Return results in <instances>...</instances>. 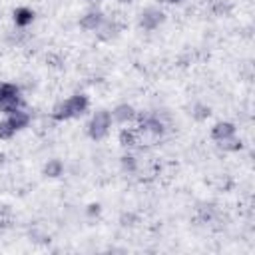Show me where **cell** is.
I'll return each mask as SVG.
<instances>
[{
	"mask_svg": "<svg viewBox=\"0 0 255 255\" xmlns=\"http://www.w3.org/2000/svg\"><path fill=\"white\" fill-rule=\"evenodd\" d=\"M137 116L135 108L131 104H118L112 112V120H116L118 124H128V122H133Z\"/></svg>",
	"mask_w": 255,
	"mask_h": 255,
	"instance_id": "52a82bcc",
	"label": "cell"
},
{
	"mask_svg": "<svg viewBox=\"0 0 255 255\" xmlns=\"http://www.w3.org/2000/svg\"><path fill=\"white\" fill-rule=\"evenodd\" d=\"M6 120L14 126V129H16V131H20V129L28 128V124H30V114H28L26 110L18 108V110H14V112L6 114Z\"/></svg>",
	"mask_w": 255,
	"mask_h": 255,
	"instance_id": "ba28073f",
	"label": "cell"
},
{
	"mask_svg": "<svg viewBox=\"0 0 255 255\" xmlns=\"http://www.w3.org/2000/svg\"><path fill=\"white\" fill-rule=\"evenodd\" d=\"M163 2H167V4H183L185 0H163Z\"/></svg>",
	"mask_w": 255,
	"mask_h": 255,
	"instance_id": "ffe728a7",
	"label": "cell"
},
{
	"mask_svg": "<svg viewBox=\"0 0 255 255\" xmlns=\"http://www.w3.org/2000/svg\"><path fill=\"white\" fill-rule=\"evenodd\" d=\"M12 94H20V88L16 84H10V82H0V102Z\"/></svg>",
	"mask_w": 255,
	"mask_h": 255,
	"instance_id": "9a60e30c",
	"label": "cell"
},
{
	"mask_svg": "<svg viewBox=\"0 0 255 255\" xmlns=\"http://www.w3.org/2000/svg\"><path fill=\"white\" fill-rule=\"evenodd\" d=\"M4 157H6V155H4V153H0V165L4 163Z\"/></svg>",
	"mask_w": 255,
	"mask_h": 255,
	"instance_id": "44dd1931",
	"label": "cell"
},
{
	"mask_svg": "<svg viewBox=\"0 0 255 255\" xmlns=\"http://www.w3.org/2000/svg\"><path fill=\"white\" fill-rule=\"evenodd\" d=\"M135 118H137L139 129L147 131L151 135H163L165 129H167V124L159 118V114H141V116H135Z\"/></svg>",
	"mask_w": 255,
	"mask_h": 255,
	"instance_id": "277c9868",
	"label": "cell"
},
{
	"mask_svg": "<svg viewBox=\"0 0 255 255\" xmlns=\"http://www.w3.org/2000/svg\"><path fill=\"white\" fill-rule=\"evenodd\" d=\"M120 143L124 145V147H133L135 143H137V131L135 129H131V128H124L122 131H120Z\"/></svg>",
	"mask_w": 255,
	"mask_h": 255,
	"instance_id": "7c38bea8",
	"label": "cell"
},
{
	"mask_svg": "<svg viewBox=\"0 0 255 255\" xmlns=\"http://www.w3.org/2000/svg\"><path fill=\"white\" fill-rule=\"evenodd\" d=\"M191 116H193L197 122H203V120H207V118L211 116V108L205 106V104H195V106L191 108Z\"/></svg>",
	"mask_w": 255,
	"mask_h": 255,
	"instance_id": "4fadbf2b",
	"label": "cell"
},
{
	"mask_svg": "<svg viewBox=\"0 0 255 255\" xmlns=\"http://www.w3.org/2000/svg\"><path fill=\"white\" fill-rule=\"evenodd\" d=\"M14 133H16L14 126H12L6 118H4V120H0V139H10Z\"/></svg>",
	"mask_w": 255,
	"mask_h": 255,
	"instance_id": "2e32d148",
	"label": "cell"
},
{
	"mask_svg": "<svg viewBox=\"0 0 255 255\" xmlns=\"http://www.w3.org/2000/svg\"><path fill=\"white\" fill-rule=\"evenodd\" d=\"M163 20H165L163 10H159L157 6H147V8H143V10L139 12L137 24H139V28H141V30L151 32V30L159 28V26L163 24Z\"/></svg>",
	"mask_w": 255,
	"mask_h": 255,
	"instance_id": "3957f363",
	"label": "cell"
},
{
	"mask_svg": "<svg viewBox=\"0 0 255 255\" xmlns=\"http://www.w3.org/2000/svg\"><path fill=\"white\" fill-rule=\"evenodd\" d=\"M64 173V163H62V159H48L46 161V165H44V175L46 177H52V179H56V177H60Z\"/></svg>",
	"mask_w": 255,
	"mask_h": 255,
	"instance_id": "30bf717a",
	"label": "cell"
},
{
	"mask_svg": "<svg viewBox=\"0 0 255 255\" xmlns=\"http://www.w3.org/2000/svg\"><path fill=\"white\" fill-rule=\"evenodd\" d=\"M235 133H237V128H235L233 122H217V124L211 128V137H213L217 143H221V141L233 137Z\"/></svg>",
	"mask_w": 255,
	"mask_h": 255,
	"instance_id": "8992f818",
	"label": "cell"
},
{
	"mask_svg": "<svg viewBox=\"0 0 255 255\" xmlns=\"http://www.w3.org/2000/svg\"><path fill=\"white\" fill-rule=\"evenodd\" d=\"M88 108H90V100L86 94H72L70 98H66L54 106L52 118L56 122H66V120L84 116L88 112Z\"/></svg>",
	"mask_w": 255,
	"mask_h": 255,
	"instance_id": "6da1fadb",
	"label": "cell"
},
{
	"mask_svg": "<svg viewBox=\"0 0 255 255\" xmlns=\"http://www.w3.org/2000/svg\"><path fill=\"white\" fill-rule=\"evenodd\" d=\"M22 104H24L22 96H20V94H12V96H8L6 100H2V102H0V112L10 114V112H14V110L22 108Z\"/></svg>",
	"mask_w": 255,
	"mask_h": 255,
	"instance_id": "8fae6325",
	"label": "cell"
},
{
	"mask_svg": "<svg viewBox=\"0 0 255 255\" xmlns=\"http://www.w3.org/2000/svg\"><path fill=\"white\" fill-rule=\"evenodd\" d=\"M12 18H14V24L18 28H26V26H30L34 22V10L28 8V6H20V8L14 10V16Z\"/></svg>",
	"mask_w": 255,
	"mask_h": 255,
	"instance_id": "9c48e42d",
	"label": "cell"
},
{
	"mask_svg": "<svg viewBox=\"0 0 255 255\" xmlns=\"http://www.w3.org/2000/svg\"><path fill=\"white\" fill-rule=\"evenodd\" d=\"M219 145H221L223 149H227V151H239V149L243 147L241 139H237L235 135H233V137H229V139H225V141H221Z\"/></svg>",
	"mask_w": 255,
	"mask_h": 255,
	"instance_id": "e0dca14e",
	"label": "cell"
},
{
	"mask_svg": "<svg viewBox=\"0 0 255 255\" xmlns=\"http://www.w3.org/2000/svg\"><path fill=\"white\" fill-rule=\"evenodd\" d=\"M104 22H106V16H104L98 8H92V10H88V12L80 18V28H84V30H88V32H98Z\"/></svg>",
	"mask_w": 255,
	"mask_h": 255,
	"instance_id": "5b68a950",
	"label": "cell"
},
{
	"mask_svg": "<svg viewBox=\"0 0 255 255\" xmlns=\"http://www.w3.org/2000/svg\"><path fill=\"white\" fill-rule=\"evenodd\" d=\"M102 2H104V0H88V4H90V6H94V8H96V6H100Z\"/></svg>",
	"mask_w": 255,
	"mask_h": 255,
	"instance_id": "d6986e66",
	"label": "cell"
},
{
	"mask_svg": "<svg viewBox=\"0 0 255 255\" xmlns=\"http://www.w3.org/2000/svg\"><path fill=\"white\" fill-rule=\"evenodd\" d=\"M118 2H122V4H129V2H133V0H118Z\"/></svg>",
	"mask_w": 255,
	"mask_h": 255,
	"instance_id": "7402d4cb",
	"label": "cell"
},
{
	"mask_svg": "<svg viewBox=\"0 0 255 255\" xmlns=\"http://www.w3.org/2000/svg\"><path fill=\"white\" fill-rule=\"evenodd\" d=\"M110 128H112V112L108 110H98L92 114L86 129H88V135L92 139H104L108 133H110Z\"/></svg>",
	"mask_w": 255,
	"mask_h": 255,
	"instance_id": "7a4b0ae2",
	"label": "cell"
},
{
	"mask_svg": "<svg viewBox=\"0 0 255 255\" xmlns=\"http://www.w3.org/2000/svg\"><path fill=\"white\" fill-rule=\"evenodd\" d=\"M100 211H102L100 203H90V205H88V209H86L88 217H98V215H100Z\"/></svg>",
	"mask_w": 255,
	"mask_h": 255,
	"instance_id": "ac0fdd59",
	"label": "cell"
},
{
	"mask_svg": "<svg viewBox=\"0 0 255 255\" xmlns=\"http://www.w3.org/2000/svg\"><path fill=\"white\" fill-rule=\"evenodd\" d=\"M120 165H122V169L124 171H128V173H133V171H137V159L133 157V155H124L122 159H120Z\"/></svg>",
	"mask_w": 255,
	"mask_h": 255,
	"instance_id": "5bb4252c",
	"label": "cell"
}]
</instances>
